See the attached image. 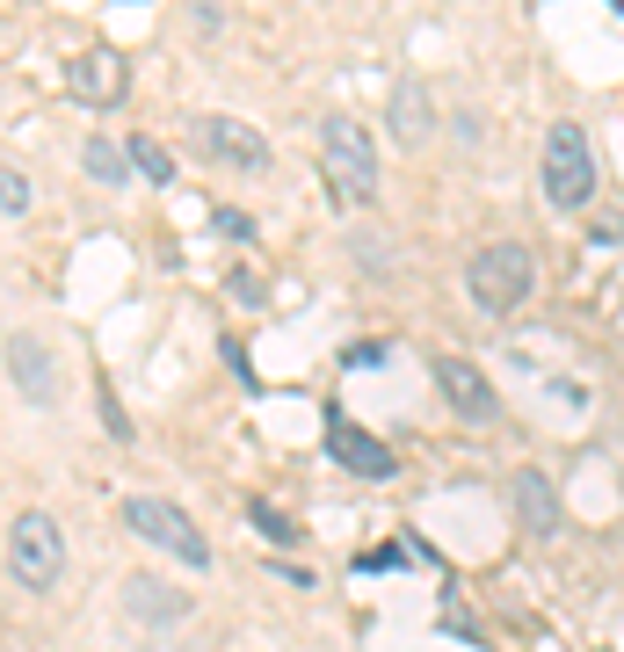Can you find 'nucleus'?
I'll use <instances>...</instances> for the list:
<instances>
[{
	"label": "nucleus",
	"mask_w": 624,
	"mask_h": 652,
	"mask_svg": "<svg viewBox=\"0 0 624 652\" xmlns=\"http://www.w3.org/2000/svg\"><path fill=\"white\" fill-rule=\"evenodd\" d=\"M465 291H472L480 312L508 319V312H523L530 291H538V261H530L523 240H486V247H472V261H465Z\"/></svg>",
	"instance_id": "f257e3e1"
},
{
	"label": "nucleus",
	"mask_w": 624,
	"mask_h": 652,
	"mask_svg": "<svg viewBox=\"0 0 624 652\" xmlns=\"http://www.w3.org/2000/svg\"><path fill=\"white\" fill-rule=\"evenodd\" d=\"M320 174L342 204H378V138L364 131L356 117H327L320 123Z\"/></svg>",
	"instance_id": "f03ea898"
},
{
	"label": "nucleus",
	"mask_w": 624,
	"mask_h": 652,
	"mask_svg": "<svg viewBox=\"0 0 624 652\" xmlns=\"http://www.w3.org/2000/svg\"><path fill=\"white\" fill-rule=\"evenodd\" d=\"M8 573H15L30 595H52L58 573H66V536H58V522L44 515V508H22L15 522H8Z\"/></svg>",
	"instance_id": "7ed1b4c3"
},
{
	"label": "nucleus",
	"mask_w": 624,
	"mask_h": 652,
	"mask_svg": "<svg viewBox=\"0 0 624 652\" xmlns=\"http://www.w3.org/2000/svg\"><path fill=\"white\" fill-rule=\"evenodd\" d=\"M123 522L146 536L153 551H168V558H182L190 573H204L211 566V536L196 530V515H182L174 500H153V493H131L123 500Z\"/></svg>",
	"instance_id": "20e7f679"
},
{
	"label": "nucleus",
	"mask_w": 624,
	"mask_h": 652,
	"mask_svg": "<svg viewBox=\"0 0 624 652\" xmlns=\"http://www.w3.org/2000/svg\"><path fill=\"white\" fill-rule=\"evenodd\" d=\"M545 196L559 210H581L595 196V153L581 123H552V138H545Z\"/></svg>",
	"instance_id": "39448f33"
},
{
	"label": "nucleus",
	"mask_w": 624,
	"mask_h": 652,
	"mask_svg": "<svg viewBox=\"0 0 624 652\" xmlns=\"http://www.w3.org/2000/svg\"><path fill=\"white\" fill-rule=\"evenodd\" d=\"M190 138L211 153V167H233V174H269V167H277L269 138H261L255 123H240V117H196Z\"/></svg>",
	"instance_id": "423d86ee"
},
{
	"label": "nucleus",
	"mask_w": 624,
	"mask_h": 652,
	"mask_svg": "<svg viewBox=\"0 0 624 652\" xmlns=\"http://www.w3.org/2000/svg\"><path fill=\"white\" fill-rule=\"evenodd\" d=\"M8 378H15V392L30 399V406H58L66 399V370H58V348L44 341V334H8Z\"/></svg>",
	"instance_id": "0eeeda50"
},
{
	"label": "nucleus",
	"mask_w": 624,
	"mask_h": 652,
	"mask_svg": "<svg viewBox=\"0 0 624 652\" xmlns=\"http://www.w3.org/2000/svg\"><path fill=\"white\" fill-rule=\"evenodd\" d=\"M429 378H435V392H443V406H451L458 421H472V428H486V421L502 413V399H494V384H486L480 362H465V356H435V362H429Z\"/></svg>",
	"instance_id": "6e6552de"
},
{
	"label": "nucleus",
	"mask_w": 624,
	"mask_h": 652,
	"mask_svg": "<svg viewBox=\"0 0 624 652\" xmlns=\"http://www.w3.org/2000/svg\"><path fill=\"white\" fill-rule=\"evenodd\" d=\"M327 457H342L356 479H392V471H399L392 443H385V435H370V428H356L342 406H327Z\"/></svg>",
	"instance_id": "1a4fd4ad"
},
{
	"label": "nucleus",
	"mask_w": 624,
	"mask_h": 652,
	"mask_svg": "<svg viewBox=\"0 0 624 652\" xmlns=\"http://www.w3.org/2000/svg\"><path fill=\"white\" fill-rule=\"evenodd\" d=\"M190 609H196V601L182 595L174 580H160V573H131V580H123V617H131V623H153V631H168V623H182Z\"/></svg>",
	"instance_id": "9d476101"
},
{
	"label": "nucleus",
	"mask_w": 624,
	"mask_h": 652,
	"mask_svg": "<svg viewBox=\"0 0 624 652\" xmlns=\"http://www.w3.org/2000/svg\"><path fill=\"white\" fill-rule=\"evenodd\" d=\"M66 87L80 95V102H117L123 95V52H109V44H87V52L66 58Z\"/></svg>",
	"instance_id": "9b49d317"
},
{
	"label": "nucleus",
	"mask_w": 624,
	"mask_h": 652,
	"mask_svg": "<svg viewBox=\"0 0 624 652\" xmlns=\"http://www.w3.org/2000/svg\"><path fill=\"white\" fill-rule=\"evenodd\" d=\"M508 486H516V515H523V530H530V536H552V530H559V486L545 479L538 464H523Z\"/></svg>",
	"instance_id": "f8f14e48"
},
{
	"label": "nucleus",
	"mask_w": 624,
	"mask_h": 652,
	"mask_svg": "<svg viewBox=\"0 0 624 652\" xmlns=\"http://www.w3.org/2000/svg\"><path fill=\"white\" fill-rule=\"evenodd\" d=\"M392 138L399 145H421V138H429V87L421 80L392 87Z\"/></svg>",
	"instance_id": "ddd939ff"
},
{
	"label": "nucleus",
	"mask_w": 624,
	"mask_h": 652,
	"mask_svg": "<svg viewBox=\"0 0 624 652\" xmlns=\"http://www.w3.org/2000/svg\"><path fill=\"white\" fill-rule=\"evenodd\" d=\"M123 167H131V174H146L153 189H160V182H174V160H168V145H160L153 131H139L131 145H123Z\"/></svg>",
	"instance_id": "4468645a"
},
{
	"label": "nucleus",
	"mask_w": 624,
	"mask_h": 652,
	"mask_svg": "<svg viewBox=\"0 0 624 652\" xmlns=\"http://www.w3.org/2000/svg\"><path fill=\"white\" fill-rule=\"evenodd\" d=\"M80 167L95 174L103 189H117L123 174H131V167H123V153H117V145H109V138H87V145H80Z\"/></svg>",
	"instance_id": "2eb2a0df"
},
{
	"label": "nucleus",
	"mask_w": 624,
	"mask_h": 652,
	"mask_svg": "<svg viewBox=\"0 0 624 652\" xmlns=\"http://www.w3.org/2000/svg\"><path fill=\"white\" fill-rule=\"evenodd\" d=\"M247 522H255L269 544H298V522L283 515V508H269V500H255V508H247Z\"/></svg>",
	"instance_id": "dca6fc26"
},
{
	"label": "nucleus",
	"mask_w": 624,
	"mask_h": 652,
	"mask_svg": "<svg viewBox=\"0 0 624 652\" xmlns=\"http://www.w3.org/2000/svg\"><path fill=\"white\" fill-rule=\"evenodd\" d=\"M0 210H8V218L30 210V182H22V167H0Z\"/></svg>",
	"instance_id": "f3484780"
},
{
	"label": "nucleus",
	"mask_w": 624,
	"mask_h": 652,
	"mask_svg": "<svg viewBox=\"0 0 624 652\" xmlns=\"http://www.w3.org/2000/svg\"><path fill=\"white\" fill-rule=\"evenodd\" d=\"M211 225H218L226 240H255V218H247V210H233V204H218V210H211Z\"/></svg>",
	"instance_id": "a211bd4d"
},
{
	"label": "nucleus",
	"mask_w": 624,
	"mask_h": 652,
	"mask_svg": "<svg viewBox=\"0 0 624 652\" xmlns=\"http://www.w3.org/2000/svg\"><path fill=\"white\" fill-rule=\"evenodd\" d=\"M95 406H103V421H109V435H117V443H131V413H123V406H117V392H109V384H103V392H95Z\"/></svg>",
	"instance_id": "6ab92c4d"
},
{
	"label": "nucleus",
	"mask_w": 624,
	"mask_h": 652,
	"mask_svg": "<svg viewBox=\"0 0 624 652\" xmlns=\"http://www.w3.org/2000/svg\"><path fill=\"white\" fill-rule=\"evenodd\" d=\"M226 283H233V297H240V305H261V275H255V269H233Z\"/></svg>",
	"instance_id": "aec40b11"
},
{
	"label": "nucleus",
	"mask_w": 624,
	"mask_h": 652,
	"mask_svg": "<svg viewBox=\"0 0 624 652\" xmlns=\"http://www.w3.org/2000/svg\"><path fill=\"white\" fill-rule=\"evenodd\" d=\"M385 356H392L385 341H356V348H348V362H356V370H370V362H385Z\"/></svg>",
	"instance_id": "412c9836"
},
{
	"label": "nucleus",
	"mask_w": 624,
	"mask_h": 652,
	"mask_svg": "<svg viewBox=\"0 0 624 652\" xmlns=\"http://www.w3.org/2000/svg\"><path fill=\"white\" fill-rule=\"evenodd\" d=\"M399 566V544H385V551H364V573H392Z\"/></svg>",
	"instance_id": "4be33fe9"
},
{
	"label": "nucleus",
	"mask_w": 624,
	"mask_h": 652,
	"mask_svg": "<svg viewBox=\"0 0 624 652\" xmlns=\"http://www.w3.org/2000/svg\"><path fill=\"white\" fill-rule=\"evenodd\" d=\"M610 8H624V0H610Z\"/></svg>",
	"instance_id": "5701e85b"
}]
</instances>
